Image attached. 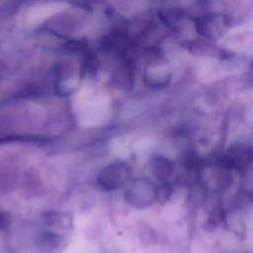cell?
I'll list each match as a JSON object with an SVG mask.
<instances>
[{"instance_id": "4", "label": "cell", "mask_w": 253, "mask_h": 253, "mask_svg": "<svg viewBox=\"0 0 253 253\" xmlns=\"http://www.w3.org/2000/svg\"><path fill=\"white\" fill-rule=\"evenodd\" d=\"M151 167H152L153 174L158 179L166 178L171 171L170 163L165 158H163L161 156H157L152 160Z\"/></svg>"}, {"instance_id": "3", "label": "cell", "mask_w": 253, "mask_h": 253, "mask_svg": "<svg viewBox=\"0 0 253 253\" xmlns=\"http://www.w3.org/2000/svg\"><path fill=\"white\" fill-rule=\"evenodd\" d=\"M44 220L49 226L57 228H67L71 224L70 217L66 213L58 211H48L44 214Z\"/></svg>"}, {"instance_id": "6", "label": "cell", "mask_w": 253, "mask_h": 253, "mask_svg": "<svg viewBox=\"0 0 253 253\" xmlns=\"http://www.w3.org/2000/svg\"><path fill=\"white\" fill-rule=\"evenodd\" d=\"M12 223V215L5 211H0V230H4Z\"/></svg>"}, {"instance_id": "7", "label": "cell", "mask_w": 253, "mask_h": 253, "mask_svg": "<svg viewBox=\"0 0 253 253\" xmlns=\"http://www.w3.org/2000/svg\"><path fill=\"white\" fill-rule=\"evenodd\" d=\"M169 194H170V189L166 186H162L158 189V191L156 193L157 200L160 202H165L168 199Z\"/></svg>"}, {"instance_id": "1", "label": "cell", "mask_w": 253, "mask_h": 253, "mask_svg": "<svg viewBox=\"0 0 253 253\" xmlns=\"http://www.w3.org/2000/svg\"><path fill=\"white\" fill-rule=\"evenodd\" d=\"M130 176V169L126 162H112L103 167L97 176L99 186L107 191L121 188Z\"/></svg>"}, {"instance_id": "2", "label": "cell", "mask_w": 253, "mask_h": 253, "mask_svg": "<svg viewBox=\"0 0 253 253\" xmlns=\"http://www.w3.org/2000/svg\"><path fill=\"white\" fill-rule=\"evenodd\" d=\"M151 195H154V192L151 191L149 185L142 180L134 181L125 193V200L126 202L134 207V208H141L147 205L149 202Z\"/></svg>"}, {"instance_id": "5", "label": "cell", "mask_w": 253, "mask_h": 253, "mask_svg": "<svg viewBox=\"0 0 253 253\" xmlns=\"http://www.w3.org/2000/svg\"><path fill=\"white\" fill-rule=\"evenodd\" d=\"M60 8H59V5H54V4H51V5H47V6H43V7H41V8H37L36 10L32 11L31 14H30V18L34 21V22H37V21H42V19L48 17V15L52 12H56L58 11Z\"/></svg>"}]
</instances>
